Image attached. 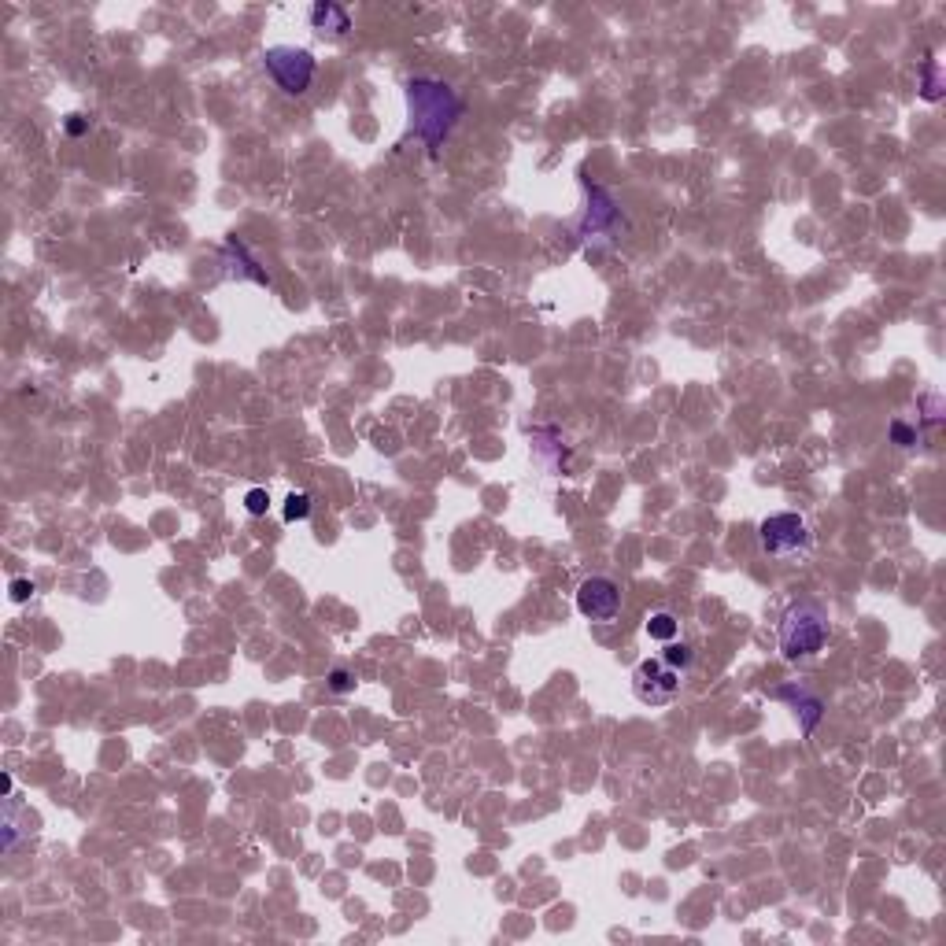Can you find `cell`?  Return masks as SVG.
<instances>
[{"instance_id": "5b68a950", "label": "cell", "mask_w": 946, "mask_h": 946, "mask_svg": "<svg viewBox=\"0 0 946 946\" xmlns=\"http://www.w3.org/2000/svg\"><path fill=\"white\" fill-rule=\"evenodd\" d=\"M680 684H684V673L662 658H643L632 673V692L643 706H669L677 699Z\"/></svg>"}, {"instance_id": "6da1fadb", "label": "cell", "mask_w": 946, "mask_h": 946, "mask_svg": "<svg viewBox=\"0 0 946 946\" xmlns=\"http://www.w3.org/2000/svg\"><path fill=\"white\" fill-rule=\"evenodd\" d=\"M462 97L440 78H411L407 82V111H411V134L437 156L455 122L462 119Z\"/></svg>"}, {"instance_id": "52a82bcc", "label": "cell", "mask_w": 946, "mask_h": 946, "mask_svg": "<svg viewBox=\"0 0 946 946\" xmlns=\"http://www.w3.org/2000/svg\"><path fill=\"white\" fill-rule=\"evenodd\" d=\"M222 255H226V267H230L233 278L255 281V285H270V274L259 267V259L248 252V244H244L241 237H230V241L222 244Z\"/></svg>"}, {"instance_id": "9a60e30c", "label": "cell", "mask_w": 946, "mask_h": 946, "mask_svg": "<svg viewBox=\"0 0 946 946\" xmlns=\"http://www.w3.org/2000/svg\"><path fill=\"white\" fill-rule=\"evenodd\" d=\"M244 510L252 514V518H263L270 510V496H267V488H252L248 496H244Z\"/></svg>"}, {"instance_id": "277c9868", "label": "cell", "mask_w": 946, "mask_h": 946, "mask_svg": "<svg viewBox=\"0 0 946 946\" xmlns=\"http://www.w3.org/2000/svg\"><path fill=\"white\" fill-rule=\"evenodd\" d=\"M263 67H267V74L274 78V85L285 97H304L318 71L315 56L307 49H296V45H270L263 52Z\"/></svg>"}, {"instance_id": "d6986e66", "label": "cell", "mask_w": 946, "mask_h": 946, "mask_svg": "<svg viewBox=\"0 0 946 946\" xmlns=\"http://www.w3.org/2000/svg\"><path fill=\"white\" fill-rule=\"evenodd\" d=\"M85 130H89V119H85V115H67V134L82 137Z\"/></svg>"}, {"instance_id": "4fadbf2b", "label": "cell", "mask_w": 946, "mask_h": 946, "mask_svg": "<svg viewBox=\"0 0 946 946\" xmlns=\"http://www.w3.org/2000/svg\"><path fill=\"white\" fill-rule=\"evenodd\" d=\"M311 510H315V499H311V492H289V499H285V510H281V518L285 522H307L311 518Z\"/></svg>"}, {"instance_id": "30bf717a", "label": "cell", "mask_w": 946, "mask_h": 946, "mask_svg": "<svg viewBox=\"0 0 946 946\" xmlns=\"http://www.w3.org/2000/svg\"><path fill=\"white\" fill-rule=\"evenodd\" d=\"M311 30H315L318 37L340 41V37L352 30V15H348V8H340V4H329V0H322V4H315V8H311Z\"/></svg>"}, {"instance_id": "3957f363", "label": "cell", "mask_w": 946, "mask_h": 946, "mask_svg": "<svg viewBox=\"0 0 946 946\" xmlns=\"http://www.w3.org/2000/svg\"><path fill=\"white\" fill-rule=\"evenodd\" d=\"M758 544L769 558H806L813 551V529L802 514H773L758 525Z\"/></svg>"}, {"instance_id": "8fae6325", "label": "cell", "mask_w": 946, "mask_h": 946, "mask_svg": "<svg viewBox=\"0 0 946 946\" xmlns=\"http://www.w3.org/2000/svg\"><path fill=\"white\" fill-rule=\"evenodd\" d=\"M647 636L651 640H658V643H669V640H677L680 636V618L673 614V610H655L651 618H647Z\"/></svg>"}, {"instance_id": "ac0fdd59", "label": "cell", "mask_w": 946, "mask_h": 946, "mask_svg": "<svg viewBox=\"0 0 946 946\" xmlns=\"http://www.w3.org/2000/svg\"><path fill=\"white\" fill-rule=\"evenodd\" d=\"M30 595H34V584L26 581V577H19V581H12V599H15V603H26Z\"/></svg>"}, {"instance_id": "7c38bea8", "label": "cell", "mask_w": 946, "mask_h": 946, "mask_svg": "<svg viewBox=\"0 0 946 946\" xmlns=\"http://www.w3.org/2000/svg\"><path fill=\"white\" fill-rule=\"evenodd\" d=\"M658 658H662V662H669L673 669H680V673H688V669L695 666V647H692V643H684V640H680V643L669 640L666 651H662Z\"/></svg>"}, {"instance_id": "7a4b0ae2", "label": "cell", "mask_w": 946, "mask_h": 946, "mask_svg": "<svg viewBox=\"0 0 946 946\" xmlns=\"http://www.w3.org/2000/svg\"><path fill=\"white\" fill-rule=\"evenodd\" d=\"M777 643L784 662H810L828 643V614L821 603H791L777 625Z\"/></svg>"}, {"instance_id": "9c48e42d", "label": "cell", "mask_w": 946, "mask_h": 946, "mask_svg": "<svg viewBox=\"0 0 946 946\" xmlns=\"http://www.w3.org/2000/svg\"><path fill=\"white\" fill-rule=\"evenodd\" d=\"M588 196H592V204H588V215H584V233L614 230L621 222V211L618 204H614V196H610L607 189H599V185H588Z\"/></svg>"}, {"instance_id": "e0dca14e", "label": "cell", "mask_w": 946, "mask_h": 946, "mask_svg": "<svg viewBox=\"0 0 946 946\" xmlns=\"http://www.w3.org/2000/svg\"><path fill=\"white\" fill-rule=\"evenodd\" d=\"M891 440L898 448H913L917 444V429H910L906 422H891Z\"/></svg>"}, {"instance_id": "5bb4252c", "label": "cell", "mask_w": 946, "mask_h": 946, "mask_svg": "<svg viewBox=\"0 0 946 946\" xmlns=\"http://www.w3.org/2000/svg\"><path fill=\"white\" fill-rule=\"evenodd\" d=\"M326 684H329V692L333 695H348V692H355V673L348 666H333L329 669V677H326Z\"/></svg>"}, {"instance_id": "ba28073f", "label": "cell", "mask_w": 946, "mask_h": 946, "mask_svg": "<svg viewBox=\"0 0 946 946\" xmlns=\"http://www.w3.org/2000/svg\"><path fill=\"white\" fill-rule=\"evenodd\" d=\"M777 699H788L791 706H795V714H799V725H802V732L810 736L813 728H817V721L825 717V699L821 695H813V692H806V688H795V684H784V688H777Z\"/></svg>"}, {"instance_id": "8992f818", "label": "cell", "mask_w": 946, "mask_h": 946, "mask_svg": "<svg viewBox=\"0 0 946 946\" xmlns=\"http://www.w3.org/2000/svg\"><path fill=\"white\" fill-rule=\"evenodd\" d=\"M577 610L588 621H614L621 614V584L614 577H588L577 588Z\"/></svg>"}, {"instance_id": "2e32d148", "label": "cell", "mask_w": 946, "mask_h": 946, "mask_svg": "<svg viewBox=\"0 0 946 946\" xmlns=\"http://www.w3.org/2000/svg\"><path fill=\"white\" fill-rule=\"evenodd\" d=\"M924 100H939V67H935V60H924Z\"/></svg>"}]
</instances>
